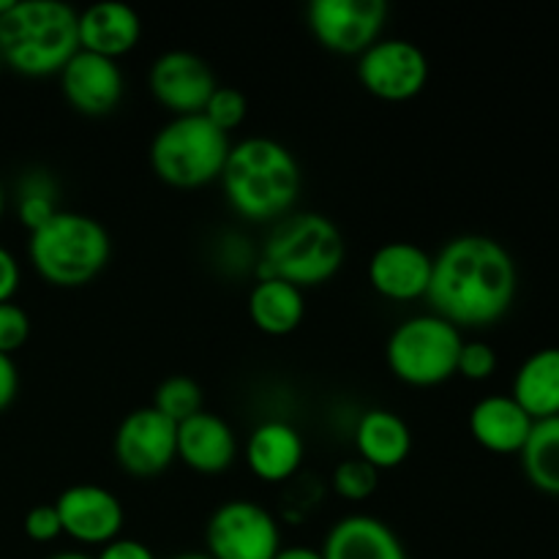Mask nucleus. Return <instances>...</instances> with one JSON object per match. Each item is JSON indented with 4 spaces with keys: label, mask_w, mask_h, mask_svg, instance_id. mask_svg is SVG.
<instances>
[{
    "label": "nucleus",
    "mask_w": 559,
    "mask_h": 559,
    "mask_svg": "<svg viewBox=\"0 0 559 559\" xmlns=\"http://www.w3.org/2000/svg\"><path fill=\"white\" fill-rule=\"evenodd\" d=\"M80 14L60 0H14L0 14V60L25 76H52L80 52Z\"/></svg>",
    "instance_id": "nucleus-3"
},
{
    "label": "nucleus",
    "mask_w": 559,
    "mask_h": 559,
    "mask_svg": "<svg viewBox=\"0 0 559 559\" xmlns=\"http://www.w3.org/2000/svg\"><path fill=\"white\" fill-rule=\"evenodd\" d=\"M516 289V262L500 240L489 235H459L431 262L426 300L431 314L462 331L500 322L511 311Z\"/></svg>",
    "instance_id": "nucleus-1"
},
{
    "label": "nucleus",
    "mask_w": 559,
    "mask_h": 559,
    "mask_svg": "<svg viewBox=\"0 0 559 559\" xmlns=\"http://www.w3.org/2000/svg\"><path fill=\"white\" fill-rule=\"evenodd\" d=\"M16 211H20V222L25 224L31 233H36L38 227H44V224H47L49 218L60 211V207L55 205L52 186H49L44 178L27 180V183L22 186L20 205H16Z\"/></svg>",
    "instance_id": "nucleus-27"
},
{
    "label": "nucleus",
    "mask_w": 559,
    "mask_h": 559,
    "mask_svg": "<svg viewBox=\"0 0 559 559\" xmlns=\"http://www.w3.org/2000/svg\"><path fill=\"white\" fill-rule=\"evenodd\" d=\"M519 459H522L524 475L535 489L559 497V415L535 420Z\"/></svg>",
    "instance_id": "nucleus-24"
},
{
    "label": "nucleus",
    "mask_w": 559,
    "mask_h": 559,
    "mask_svg": "<svg viewBox=\"0 0 559 559\" xmlns=\"http://www.w3.org/2000/svg\"><path fill=\"white\" fill-rule=\"evenodd\" d=\"M31 336V317L14 300L0 304V355H14Z\"/></svg>",
    "instance_id": "nucleus-30"
},
{
    "label": "nucleus",
    "mask_w": 559,
    "mask_h": 559,
    "mask_svg": "<svg viewBox=\"0 0 559 559\" xmlns=\"http://www.w3.org/2000/svg\"><path fill=\"white\" fill-rule=\"evenodd\" d=\"M347 260V240L336 222L322 213H289L278 222L265 243L260 278H282L298 289L320 287L342 271Z\"/></svg>",
    "instance_id": "nucleus-4"
},
{
    "label": "nucleus",
    "mask_w": 559,
    "mask_h": 559,
    "mask_svg": "<svg viewBox=\"0 0 559 559\" xmlns=\"http://www.w3.org/2000/svg\"><path fill=\"white\" fill-rule=\"evenodd\" d=\"M535 420L516 404V399L497 393L469 409V435L489 453H522Z\"/></svg>",
    "instance_id": "nucleus-19"
},
{
    "label": "nucleus",
    "mask_w": 559,
    "mask_h": 559,
    "mask_svg": "<svg viewBox=\"0 0 559 559\" xmlns=\"http://www.w3.org/2000/svg\"><path fill=\"white\" fill-rule=\"evenodd\" d=\"M147 85H151L153 98L164 109H169L173 118H180V115L205 112L218 82L200 55L189 49H169L153 60Z\"/></svg>",
    "instance_id": "nucleus-12"
},
{
    "label": "nucleus",
    "mask_w": 559,
    "mask_h": 559,
    "mask_svg": "<svg viewBox=\"0 0 559 559\" xmlns=\"http://www.w3.org/2000/svg\"><path fill=\"white\" fill-rule=\"evenodd\" d=\"M76 33H80V49L118 60L140 44L142 22L131 5L104 0L82 11Z\"/></svg>",
    "instance_id": "nucleus-17"
},
{
    "label": "nucleus",
    "mask_w": 559,
    "mask_h": 559,
    "mask_svg": "<svg viewBox=\"0 0 559 559\" xmlns=\"http://www.w3.org/2000/svg\"><path fill=\"white\" fill-rule=\"evenodd\" d=\"M0 66H3V60H0Z\"/></svg>",
    "instance_id": "nucleus-40"
},
{
    "label": "nucleus",
    "mask_w": 559,
    "mask_h": 559,
    "mask_svg": "<svg viewBox=\"0 0 559 559\" xmlns=\"http://www.w3.org/2000/svg\"><path fill=\"white\" fill-rule=\"evenodd\" d=\"M11 5H14V0H0V14H5V11H9Z\"/></svg>",
    "instance_id": "nucleus-38"
},
{
    "label": "nucleus",
    "mask_w": 559,
    "mask_h": 559,
    "mask_svg": "<svg viewBox=\"0 0 559 559\" xmlns=\"http://www.w3.org/2000/svg\"><path fill=\"white\" fill-rule=\"evenodd\" d=\"M58 76L66 102L87 118H102V115L112 112L126 91L118 60L102 58V55L85 52V49H80Z\"/></svg>",
    "instance_id": "nucleus-14"
},
{
    "label": "nucleus",
    "mask_w": 559,
    "mask_h": 559,
    "mask_svg": "<svg viewBox=\"0 0 559 559\" xmlns=\"http://www.w3.org/2000/svg\"><path fill=\"white\" fill-rule=\"evenodd\" d=\"M229 147V134L216 129L205 115H180L153 136L151 167L173 189H202L222 178Z\"/></svg>",
    "instance_id": "nucleus-6"
},
{
    "label": "nucleus",
    "mask_w": 559,
    "mask_h": 559,
    "mask_svg": "<svg viewBox=\"0 0 559 559\" xmlns=\"http://www.w3.org/2000/svg\"><path fill=\"white\" fill-rule=\"evenodd\" d=\"M431 262L435 257L420 249L418 243L393 240L371 254L369 282L382 298L399 300V304L426 298L431 282Z\"/></svg>",
    "instance_id": "nucleus-15"
},
{
    "label": "nucleus",
    "mask_w": 559,
    "mask_h": 559,
    "mask_svg": "<svg viewBox=\"0 0 559 559\" xmlns=\"http://www.w3.org/2000/svg\"><path fill=\"white\" fill-rule=\"evenodd\" d=\"M173 559H211L205 551H186V555H175Z\"/></svg>",
    "instance_id": "nucleus-37"
},
{
    "label": "nucleus",
    "mask_w": 559,
    "mask_h": 559,
    "mask_svg": "<svg viewBox=\"0 0 559 559\" xmlns=\"http://www.w3.org/2000/svg\"><path fill=\"white\" fill-rule=\"evenodd\" d=\"M511 396L533 420L559 415V347L535 349L513 377Z\"/></svg>",
    "instance_id": "nucleus-22"
},
{
    "label": "nucleus",
    "mask_w": 559,
    "mask_h": 559,
    "mask_svg": "<svg viewBox=\"0 0 559 559\" xmlns=\"http://www.w3.org/2000/svg\"><path fill=\"white\" fill-rule=\"evenodd\" d=\"M25 535L36 544H52L55 538L63 535V527H60V516L52 506H36L27 511L25 516Z\"/></svg>",
    "instance_id": "nucleus-31"
},
{
    "label": "nucleus",
    "mask_w": 559,
    "mask_h": 559,
    "mask_svg": "<svg viewBox=\"0 0 559 559\" xmlns=\"http://www.w3.org/2000/svg\"><path fill=\"white\" fill-rule=\"evenodd\" d=\"M249 317L257 331L267 336H289L298 331L306 317L304 289L282 278L257 282L249 295Z\"/></svg>",
    "instance_id": "nucleus-23"
},
{
    "label": "nucleus",
    "mask_w": 559,
    "mask_h": 559,
    "mask_svg": "<svg viewBox=\"0 0 559 559\" xmlns=\"http://www.w3.org/2000/svg\"><path fill=\"white\" fill-rule=\"evenodd\" d=\"M464 336L437 314H418L393 328L385 358L393 377L413 388H435L456 377Z\"/></svg>",
    "instance_id": "nucleus-7"
},
{
    "label": "nucleus",
    "mask_w": 559,
    "mask_h": 559,
    "mask_svg": "<svg viewBox=\"0 0 559 559\" xmlns=\"http://www.w3.org/2000/svg\"><path fill=\"white\" fill-rule=\"evenodd\" d=\"M151 407L158 409L164 418H169L178 426L183 424V420H189L191 415L202 413V388L197 385L191 377H167V380L158 385L156 399H153Z\"/></svg>",
    "instance_id": "nucleus-25"
},
{
    "label": "nucleus",
    "mask_w": 559,
    "mask_h": 559,
    "mask_svg": "<svg viewBox=\"0 0 559 559\" xmlns=\"http://www.w3.org/2000/svg\"><path fill=\"white\" fill-rule=\"evenodd\" d=\"M115 462L134 478H156L178 459V426L158 409L140 407L115 431Z\"/></svg>",
    "instance_id": "nucleus-11"
},
{
    "label": "nucleus",
    "mask_w": 559,
    "mask_h": 559,
    "mask_svg": "<svg viewBox=\"0 0 559 559\" xmlns=\"http://www.w3.org/2000/svg\"><path fill=\"white\" fill-rule=\"evenodd\" d=\"M497 358L495 347L486 342H464L462 353H459V364H456V374H462L464 380L469 382H484L489 377H495Z\"/></svg>",
    "instance_id": "nucleus-29"
},
{
    "label": "nucleus",
    "mask_w": 559,
    "mask_h": 559,
    "mask_svg": "<svg viewBox=\"0 0 559 559\" xmlns=\"http://www.w3.org/2000/svg\"><path fill=\"white\" fill-rule=\"evenodd\" d=\"M109 254L112 240L107 227L98 218L74 211H58L27 240V257L38 276L63 289L91 284L107 267Z\"/></svg>",
    "instance_id": "nucleus-5"
},
{
    "label": "nucleus",
    "mask_w": 559,
    "mask_h": 559,
    "mask_svg": "<svg viewBox=\"0 0 559 559\" xmlns=\"http://www.w3.org/2000/svg\"><path fill=\"white\" fill-rule=\"evenodd\" d=\"M306 20L322 49L360 58L382 38L388 5L382 0H311Z\"/></svg>",
    "instance_id": "nucleus-9"
},
{
    "label": "nucleus",
    "mask_w": 559,
    "mask_h": 559,
    "mask_svg": "<svg viewBox=\"0 0 559 559\" xmlns=\"http://www.w3.org/2000/svg\"><path fill=\"white\" fill-rule=\"evenodd\" d=\"M377 484H380V473L358 456L347 459V462H342L333 469V489H336L338 497L349 502L369 500L377 491Z\"/></svg>",
    "instance_id": "nucleus-26"
},
{
    "label": "nucleus",
    "mask_w": 559,
    "mask_h": 559,
    "mask_svg": "<svg viewBox=\"0 0 559 559\" xmlns=\"http://www.w3.org/2000/svg\"><path fill=\"white\" fill-rule=\"evenodd\" d=\"M273 559H325V557H322L320 549H311V546H287V549L282 546V551H278Z\"/></svg>",
    "instance_id": "nucleus-35"
},
{
    "label": "nucleus",
    "mask_w": 559,
    "mask_h": 559,
    "mask_svg": "<svg viewBox=\"0 0 559 559\" xmlns=\"http://www.w3.org/2000/svg\"><path fill=\"white\" fill-rule=\"evenodd\" d=\"M304 437L284 420H265L246 440V464L265 484L289 480L304 464Z\"/></svg>",
    "instance_id": "nucleus-18"
},
{
    "label": "nucleus",
    "mask_w": 559,
    "mask_h": 559,
    "mask_svg": "<svg viewBox=\"0 0 559 559\" xmlns=\"http://www.w3.org/2000/svg\"><path fill=\"white\" fill-rule=\"evenodd\" d=\"M49 559H96V557H87V555H82V551H60V555H55Z\"/></svg>",
    "instance_id": "nucleus-36"
},
{
    "label": "nucleus",
    "mask_w": 559,
    "mask_h": 559,
    "mask_svg": "<svg viewBox=\"0 0 559 559\" xmlns=\"http://www.w3.org/2000/svg\"><path fill=\"white\" fill-rule=\"evenodd\" d=\"M235 456H238L235 431L218 415L202 409V413L178 424V459L194 473H224V469L233 467Z\"/></svg>",
    "instance_id": "nucleus-16"
},
{
    "label": "nucleus",
    "mask_w": 559,
    "mask_h": 559,
    "mask_svg": "<svg viewBox=\"0 0 559 559\" xmlns=\"http://www.w3.org/2000/svg\"><path fill=\"white\" fill-rule=\"evenodd\" d=\"M63 535L85 546H107L120 538L126 511L118 497L96 484H74L55 500Z\"/></svg>",
    "instance_id": "nucleus-13"
},
{
    "label": "nucleus",
    "mask_w": 559,
    "mask_h": 559,
    "mask_svg": "<svg viewBox=\"0 0 559 559\" xmlns=\"http://www.w3.org/2000/svg\"><path fill=\"white\" fill-rule=\"evenodd\" d=\"M218 180L229 207L249 222L289 216L304 189L298 158L287 145L271 136L235 142Z\"/></svg>",
    "instance_id": "nucleus-2"
},
{
    "label": "nucleus",
    "mask_w": 559,
    "mask_h": 559,
    "mask_svg": "<svg viewBox=\"0 0 559 559\" xmlns=\"http://www.w3.org/2000/svg\"><path fill=\"white\" fill-rule=\"evenodd\" d=\"M355 448L358 459L369 462L377 473L396 469L413 453V431L402 415L391 409H369L355 426Z\"/></svg>",
    "instance_id": "nucleus-21"
},
{
    "label": "nucleus",
    "mask_w": 559,
    "mask_h": 559,
    "mask_svg": "<svg viewBox=\"0 0 559 559\" xmlns=\"http://www.w3.org/2000/svg\"><path fill=\"white\" fill-rule=\"evenodd\" d=\"M205 549L211 559H273L282 551V530L257 502L227 500L207 519Z\"/></svg>",
    "instance_id": "nucleus-8"
},
{
    "label": "nucleus",
    "mask_w": 559,
    "mask_h": 559,
    "mask_svg": "<svg viewBox=\"0 0 559 559\" xmlns=\"http://www.w3.org/2000/svg\"><path fill=\"white\" fill-rule=\"evenodd\" d=\"M3 205H5V200H3V189H0V216H3Z\"/></svg>",
    "instance_id": "nucleus-39"
},
{
    "label": "nucleus",
    "mask_w": 559,
    "mask_h": 559,
    "mask_svg": "<svg viewBox=\"0 0 559 559\" xmlns=\"http://www.w3.org/2000/svg\"><path fill=\"white\" fill-rule=\"evenodd\" d=\"M20 262L14 260V254L9 249L0 246V304L14 298L16 289H20Z\"/></svg>",
    "instance_id": "nucleus-33"
},
{
    "label": "nucleus",
    "mask_w": 559,
    "mask_h": 559,
    "mask_svg": "<svg viewBox=\"0 0 559 559\" xmlns=\"http://www.w3.org/2000/svg\"><path fill=\"white\" fill-rule=\"evenodd\" d=\"M320 551L325 559H407L399 535L382 519L366 513L338 519Z\"/></svg>",
    "instance_id": "nucleus-20"
},
{
    "label": "nucleus",
    "mask_w": 559,
    "mask_h": 559,
    "mask_svg": "<svg viewBox=\"0 0 559 559\" xmlns=\"http://www.w3.org/2000/svg\"><path fill=\"white\" fill-rule=\"evenodd\" d=\"M20 391V371L11 355H0V413L11 407Z\"/></svg>",
    "instance_id": "nucleus-34"
},
{
    "label": "nucleus",
    "mask_w": 559,
    "mask_h": 559,
    "mask_svg": "<svg viewBox=\"0 0 559 559\" xmlns=\"http://www.w3.org/2000/svg\"><path fill=\"white\" fill-rule=\"evenodd\" d=\"M358 80L382 102H409L429 82V58L407 38H380L358 58Z\"/></svg>",
    "instance_id": "nucleus-10"
},
{
    "label": "nucleus",
    "mask_w": 559,
    "mask_h": 559,
    "mask_svg": "<svg viewBox=\"0 0 559 559\" xmlns=\"http://www.w3.org/2000/svg\"><path fill=\"white\" fill-rule=\"evenodd\" d=\"M246 112H249V102H246L243 93H240L238 87L218 85L216 91H213L211 102H207L205 112L202 115H205L216 129H222L224 134H229V131H235L240 123H243Z\"/></svg>",
    "instance_id": "nucleus-28"
},
{
    "label": "nucleus",
    "mask_w": 559,
    "mask_h": 559,
    "mask_svg": "<svg viewBox=\"0 0 559 559\" xmlns=\"http://www.w3.org/2000/svg\"><path fill=\"white\" fill-rule=\"evenodd\" d=\"M96 559H156L151 549L142 540L134 538H115L107 546H102Z\"/></svg>",
    "instance_id": "nucleus-32"
}]
</instances>
